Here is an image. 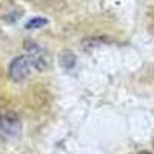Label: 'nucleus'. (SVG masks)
<instances>
[{
  "mask_svg": "<svg viewBox=\"0 0 154 154\" xmlns=\"http://www.w3.org/2000/svg\"><path fill=\"white\" fill-rule=\"evenodd\" d=\"M139 154H152V152H148V151H142V152H139Z\"/></svg>",
  "mask_w": 154,
  "mask_h": 154,
  "instance_id": "obj_5",
  "label": "nucleus"
},
{
  "mask_svg": "<svg viewBox=\"0 0 154 154\" xmlns=\"http://www.w3.org/2000/svg\"><path fill=\"white\" fill-rule=\"evenodd\" d=\"M60 62H62V66L63 68H72L74 63H75V57L69 53V51H65V53H62V57H60Z\"/></svg>",
  "mask_w": 154,
  "mask_h": 154,
  "instance_id": "obj_3",
  "label": "nucleus"
},
{
  "mask_svg": "<svg viewBox=\"0 0 154 154\" xmlns=\"http://www.w3.org/2000/svg\"><path fill=\"white\" fill-rule=\"evenodd\" d=\"M46 23H48V20L45 17H34V19H31L26 25H25V28H26V29H35V28L45 26Z\"/></svg>",
  "mask_w": 154,
  "mask_h": 154,
  "instance_id": "obj_4",
  "label": "nucleus"
},
{
  "mask_svg": "<svg viewBox=\"0 0 154 154\" xmlns=\"http://www.w3.org/2000/svg\"><path fill=\"white\" fill-rule=\"evenodd\" d=\"M31 68H32L31 56L25 54V56L16 57L14 60L11 62V65H9V77H11V80H14V82L25 80L29 75Z\"/></svg>",
  "mask_w": 154,
  "mask_h": 154,
  "instance_id": "obj_1",
  "label": "nucleus"
},
{
  "mask_svg": "<svg viewBox=\"0 0 154 154\" xmlns=\"http://www.w3.org/2000/svg\"><path fill=\"white\" fill-rule=\"evenodd\" d=\"M152 148H154V143H152Z\"/></svg>",
  "mask_w": 154,
  "mask_h": 154,
  "instance_id": "obj_6",
  "label": "nucleus"
},
{
  "mask_svg": "<svg viewBox=\"0 0 154 154\" xmlns=\"http://www.w3.org/2000/svg\"><path fill=\"white\" fill-rule=\"evenodd\" d=\"M22 130V123L17 116L14 114H3L0 116V137L12 139L17 137Z\"/></svg>",
  "mask_w": 154,
  "mask_h": 154,
  "instance_id": "obj_2",
  "label": "nucleus"
}]
</instances>
